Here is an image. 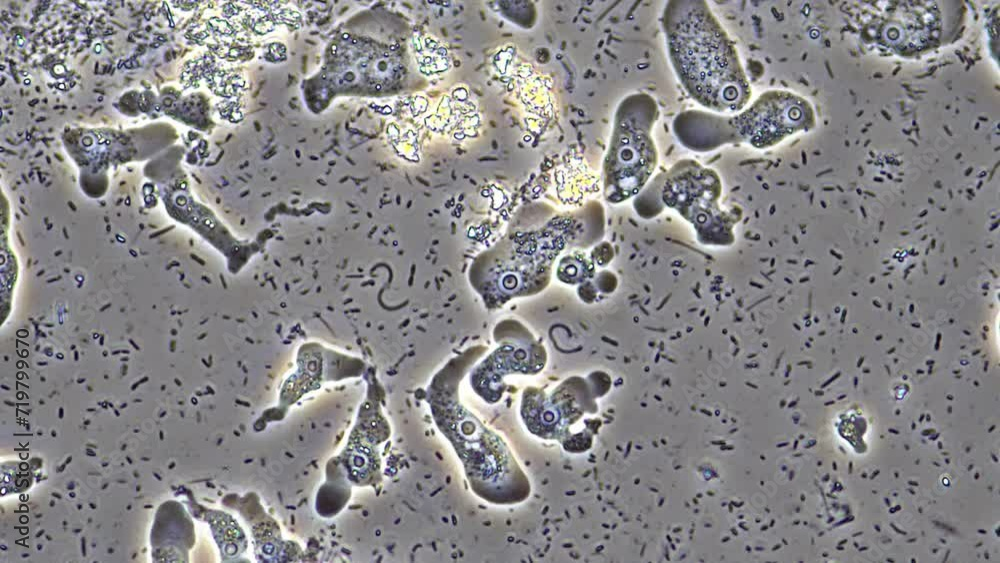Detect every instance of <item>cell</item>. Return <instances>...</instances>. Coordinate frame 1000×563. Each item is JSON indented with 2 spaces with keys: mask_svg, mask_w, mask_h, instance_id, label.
I'll list each match as a JSON object with an SVG mask.
<instances>
[{
  "mask_svg": "<svg viewBox=\"0 0 1000 563\" xmlns=\"http://www.w3.org/2000/svg\"><path fill=\"white\" fill-rule=\"evenodd\" d=\"M672 67L689 96L718 113L741 111L751 87L728 34L705 1H668L661 18Z\"/></svg>",
  "mask_w": 1000,
  "mask_h": 563,
  "instance_id": "1",
  "label": "cell"
},
{
  "mask_svg": "<svg viewBox=\"0 0 1000 563\" xmlns=\"http://www.w3.org/2000/svg\"><path fill=\"white\" fill-rule=\"evenodd\" d=\"M59 415H60V416L62 417V409H61V411H60Z\"/></svg>",
  "mask_w": 1000,
  "mask_h": 563,
  "instance_id": "7",
  "label": "cell"
},
{
  "mask_svg": "<svg viewBox=\"0 0 1000 563\" xmlns=\"http://www.w3.org/2000/svg\"><path fill=\"white\" fill-rule=\"evenodd\" d=\"M82 541H83V546H85V541L84 540ZM83 554L85 555V547L83 548Z\"/></svg>",
  "mask_w": 1000,
  "mask_h": 563,
  "instance_id": "5",
  "label": "cell"
},
{
  "mask_svg": "<svg viewBox=\"0 0 1000 563\" xmlns=\"http://www.w3.org/2000/svg\"><path fill=\"white\" fill-rule=\"evenodd\" d=\"M659 108L652 96L635 93L619 105L606 160V196L619 203L635 196L647 183L658 162L652 136Z\"/></svg>",
  "mask_w": 1000,
  "mask_h": 563,
  "instance_id": "3",
  "label": "cell"
},
{
  "mask_svg": "<svg viewBox=\"0 0 1000 563\" xmlns=\"http://www.w3.org/2000/svg\"><path fill=\"white\" fill-rule=\"evenodd\" d=\"M160 438L163 439L162 432H160Z\"/></svg>",
  "mask_w": 1000,
  "mask_h": 563,
  "instance_id": "6",
  "label": "cell"
},
{
  "mask_svg": "<svg viewBox=\"0 0 1000 563\" xmlns=\"http://www.w3.org/2000/svg\"><path fill=\"white\" fill-rule=\"evenodd\" d=\"M805 122L806 109L801 99L783 91H767L736 115L683 112L675 119L674 131L685 147L695 151H709L728 143L764 149L803 128Z\"/></svg>",
  "mask_w": 1000,
  "mask_h": 563,
  "instance_id": "2",
  "label": "cell"
},
{
  "mask_svg": "<svg viewBox=\"0 0 1000 563\" xmlns=\"http://www.w3.org/2000/svg\"><path fill=\"white\" fill-rule=\"evenodd\" d=\"M663 201L698 225L720 221L724 213L718 207L720 181L717 174L692 159L677 162L663 186Z\"/></svg>",
  "mask_w": 1000,
  "mask_h": 563,
  "instance_id": "4",
  "label": "cell"
}]
</instances>
